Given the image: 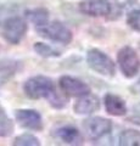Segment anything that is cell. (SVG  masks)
Instances as JSON below:
<instances>
[{
  "label": "cell",
  "mask_w": 140,
  "mask_h": 146,
  "mask_svg": "<svg viewBox=\"0 0 140 146\" xmlns=\"http://www.w3.org/2000/svg\"><path fill=\"white\" fill-rule=\"evenodd\" d=\"M23 91L26 96L32 100H48L56 91V89L52 79H50L49 77L34 76L25 82Z\"/></svg>",
  "instance_id": "cell-1"
},
{
  "label": "cell",
  "mask_w": 140,
  "mask_h": 146,
  "mask_svg": "<svg viewBox=\"0 0 140 146\" xmlns=\"http://www.w3.org/2000/svg\"><path fill=\"white\" fill-rule=\"evenodd\" d=\"M87 63L94 72L104 77H113L116 73L115 62L99 49H90L87 52Z\"/></svg>",
  "instance_id": "cell-2"
},
{
  "label": "cell",
  "mask_w": 140,
  "mask_h": 146,
  "mask_svg": "<svg viewBox=\"0 0 140 146\" xmlns=\"http://www.w3.org/2000/svg\"><path fill=\"white\" fill-rule=\"evenodd\" d=\"M117 63L127 78H133L140 71V57L132 46H123L117 54Z\"/></svg>",
  "instance_id": "cell-3"
},
{
  "label": "cell",
  "mask_w": 140,
  "mask_h": 146,
  "mask_svg": "<svg viewBox=\"0 0 140 146\" xmlns=\"http://www.w3.org/2000/svg\"><path fill=\"white\" fill-rule=\"evenodd\" d=\"M37 32L39 35L44 36V38L65 45H68L73 39V34L68 27H66L64 23L58 21L49 22L48 25L37 28Z\"/></svg>",
  "instance_id": "cell-4"
},
{
  "label": "cell",
  "mask_w": 140,
  "mask_h": 146,
  "mask_svg": "<svg viewBox=\"0 0 140 146\" xmlns=\"http://www.w3.org/2000/svg\"><path fill=\"white\" fill-rule=\"evenodd\" d=\"M28 31V25L25 18L20 16H12L5 20L3 25V36L7 43L12 45L20 44L22 38Z\"/></svg>",
  "instance_id": "cell-5"
},
{
  "label": "cell",
  "mask_w": 140,
  "mask_h": 146,
  "mask_svg": "<svg viewBox=\"0 0 140 146\" xmlns=\"http://www.w3.org/2000/svg\"><path fill=\"white\" fill-rule=\"evenodd\" d=\"M83 128L90 140L96 141L107 135L112 129V122L104 117H89L83 122Z\"/></svg>",
  "instance_id": "cell-6"
},
{
  "label": "cell",
  "mask_w": 140,
  "mask_h": 146,
  "mask_svg": "<svg viewBox=\"0 0 140 146\" xmlns=\"http://www.w3.org/2000/svg\"><path fill=\"white\" fill-rule=\"evenodd\" d=\"M58 86L61 91L67 96L71 98H80L84 95L90 94V86L76 77L72 76H62L58 79Z\"/></svg>",
  "instance_id": "cell-7"
},
{
  "label": "cell",
  "mask_w": 140,
  "mask_h": 146,
  "mask_svg": "<svg viewBox=\"0 0 140 146\" xmlns=\"http://www.w3.org/2000/svg\"><path fill=\"white\" fill-rule=\"evenodd\" d=\"M16 122L25 129L40 131L43 130V118L40 113L35 110L31 108H20L15 111Z\"/></svg>",
  "instance_id": "cell-8"
},
{
  "label": "cell",
  "mask_w": 140,
  "mask_h": 146,
  "mask_svg": "<svg viewBox=\"0 0 140 146\" xmlns=\"http://www.w3.org/2000/svg\"><path fill=\"white\" fill-rule=\"evenodd\" d=\"M79 11L92 17H105L112 12V4L108 0H85L79 4Z\"/></svg>",
  "instance_id": "cell-9"
},
{
  "label": "cell",
  "mask_w": 140,
  "mask_h": 146,
  "mask_svg": "<svg viewBox=\"0 0 140 146\" xmlns=\"http://www.w3.org/2000/svg\"><path fill=\"white\" fill-rule=\"evenodd\" d=\"M100 108V101L99 98L93 95L92 93L84 96L78 98V100L74 102L73 105V111L76 115L79 116H87V115H92V113L96 112Z\"/></svg>",
  "instance_id": "cell-10"
},
{
  "label": "cell",
  "mask_w": 140,
  "mask_h": 146,
  "mask_svg": "<svg viewBox=\"0 0 140 146\" xmlns=\"http://www.w3.org/2000/svg\"><path fill=\"white\" fill-rule=\"evenodd\" d=\"M54 135L58 140L67 145H80L83 144V136L80 131L73 125H62L55 130Z\"/></svg>",
  "instance_id": "cell-11"
},
{
  "label": "cell",
  "mask_w": 140,
  "mask_h": 146,
  "mask_svg": "<svg viewBox=\"0 0 140 146\" xmlns=\"http://www.w3.org/2000/svg\"><path fill=\"white\" fill-rule=\"evenodd\" d=\"M104 104H105V108L106 112L111 116H124L127 113V105H125V101L118 95L111 94L108 93L105 95L104 98Z\"/></svg>",
  "instance_id": "cell-12"
},
{
  "label": "cell",
  "mask_w": 140,
  "mask_h": 146,
  "mask_svg": "<svg viewBox=\"0 0 140 146\" xmlns=\"http://www.w3.org/2000/svg\"><path fill=\"white\" fill-rule=\"evenodd\" d=\"M22 68V63L19 60L13 58H4L0 60V86L9 82L16 73Z\"/></svg>",
  "instance_id": "cell-13"
},
{
  "label": "cell",
  "mask_w": 140,
  "mask_h": 146,
  "mask_svg": "<svg viewBox=\"0 0 140 146\" xmlns=\"http://www.w3.org/2000/svg\"><path fill=\"white\" fill-rule=\"evenodd\" d=\"M26 17L29 20V22L39 28L49 23V10L45 7H35L26 11Z\"/></svg>",
  "instance_id": "cell-14"
},
{
  "label": "cell",
  "mask_w": 140,
  "mask_h": 146,
  "mask_svg": "<svg viewBox=\"0 0 140 146\" xmlns=\"http://www.w3.org/2000/svg\"><path fill=\"white\" fill-rule=\"evenodd\" d=\"M15 130V124L10 117L7 116L5 108L0 104V138H7L12 135Z\"/></svg>",
  "instance_id": "cell-15"
},
{
  "label": "cell",
  "mask_w": 140,
  "mask_h": 146,
  "mask_svg": "<svg viewBox=\"0 0 140 146\" xmlns=\"http://www.w3.org/2000/svg\"><path fill=\"white\" fill-rule=\"evenodd\" d=\"M118 141L122 146H140V131L134 129L123 130L119 134Z\"/></svg>",
  "instance_id": "cell-16"
},
{
  "label": "cell",
  "mask_w": 140,
  "mask_h": 146,
  "mask_svg": "<svg viewBox=\"0 0 140 146\" xmlns=\"http://www.w3.org/2000/svg\"><path fill=\"white\" fill-rule=\"evenodd\" d=\"M33 50L37 55H39L40 57H44V58H51V57H60L61 56V52L58 51V50L52 48L51 45L42 43V42L34 43Z\"/></svg>",
  "instance_id": "cell-17"
},
{
  "label": "cell",
  "mask_w": 140,
  "mask_h": 146,
  "mask_svg": "<svg viewBox=\"0 0 140 146\" xmlns=\"http://www.w3.org/2000/svg\"><path fill=\"white\" fill-rule=\"evenodd\" d=\"M13 145H19V146H39L40 141L37 136H34L32 134H22L20 136L13 140Z\"/></svg>",
  "instance_id": "cell-18"
},
{
  "label": "cell",
  "mask_w": 140,
  "mask_h": 146,
  "mask_svg": "<svg viewBox=\"0 0 140 146\" xmlns=\"http://www.w3.org/2000/svg\"><path fill=\"white\" fill-rule=\"evenodd\" d=\"M127 25L132 29L140 32V9H134L127 15Z\"/></svg>",
  "instance_id": "cell-19"
},
{
  "label": "cell",
  "mask_w": 140,
  "mask_h": 146,
  "mask_svg": "<svg viewBox=\"0 0 140 146\" xmlns=\"http://www.w3.org/2000/svg\"><path fill=\"white\" fill-rule=\"evenodd\" d=\"M128 119L132 123H134V124L140 125V104L133 106L132 112H130V116L128 117Z\"/></svg>",
  "instance_id": "cell-20"
},
{
  "label": "cell",
  "mask_w": 140,
  "mask_h": 146,
  "mask_svg": "<svg viewBox=\"0 0 140 146\" xmlns=\"http://www.w3.org/2000/svg\"><path fill=\"white\" fill-rule=\"evenodd\" d=\"M137 89H138V91L140 93V79L138 80V83H137Z\"/></svg>",
  "instance_id": "cell-21"
}]
</instances>
